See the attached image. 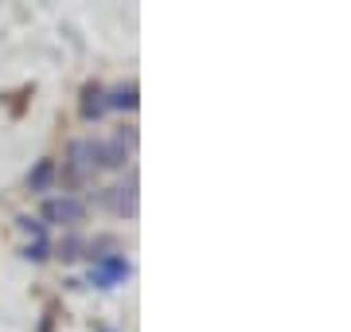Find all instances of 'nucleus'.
<instances>
[{
    "label": "nucleus",
    "mask_w": 351,
    "mask_h": 332,
    "mask_svg": "<svg viewBox=\"0 0 351 332\" xmlns=\"http://www.w3.org/2000/svg\"><path fill=\"white\" fill-rule=\"evenodd\" d=\"M90 172H98L94 168V141H71L66 161H63V184L66 188H78Z\"/></svg>",
    "instance_id": "1"
},
{
    "label": "nucleus",
    "mask_w": 351,
    "mask_h": 332,
    "mask_svg": "<svg viewBox=\"0 0 351 332\" xmlns=\"http://www.w3.org/2000/svg\"><path fill=\"white\" fill-rule=\"evenodd\" d=\"M43 219L47 223H63V227H78L86 219V204L75 200V195H55L43 204Z\"/></svg>",
    "instance_id": "2"
},
{
    "label": "nucleus",
    "mask_w": 351,
    "mask_h": 332,
    "mask_svg": "<svg viewBox=\"0 0 351 332\" xmlns=\"http://www.w3.org/2000/svg\"><path fill=\"white\" fill-rule=\"evenodd\" d=\"M121 278H129L125 254H98V262H94V270H90V281L101 285V289H110V285H117Z\"/></svg>",
    "instance_id": "3"
},
{
    "label": "nucleus",
    "mask_w": 351,
    "mask_h": 332,
    "mask_svg": "<svg viewBox=\"0 0 351 332\" xmlns=\"http://www.w3.org/2000/svg\"><path fill=\"white\" fill-rule=\"evenodd\" d=\"M125 156V141H94V168H121Z\"/></svg>",
    "instance_id": "4"
},
{
    "label": "nucleus",
    "mask_w": 351,
    "mask_h": 332,
    "mask_svg": "<svg viewBox=\"0 0 351 332\" xmlns=\"http://www.w3.org/2000/svg\"><path fill=\"white\" fill-rule=\"evenodd\" d=\"M101 200H106L117 215H133V211H137V180H129L125 188H110Z\"/></svg>",
    "instance_id": "5"
},
{
    "label": "nucleus",
    "mask_w": 351,
    "mask_h": 332,
    "mask_svg": "<svg viewBox=\"0 0 351 332\" xmlns=\"http://www.w3.org/2000/svg\"><path fill=\"white\" fill-rule=\"evenodd\" d=\"M106 110H137V82L113 90L110 98H106Z\"/></svg>",
    "instance_id": "6"
},
{
    "label": "nucleus",
    "mask_w": 351,
    "mask_h": 332,
    "mask_svg": "<svg viewBox=\"0 0 351 332\" xmlns=\"http://www.w3.org/2000/svg\"><path fill=\"white\" fill-rule=\"evenodd\" d=\"M101 114H106V90L86 86L82 90V117H101Z\"/></svg>",
    "instance_id": "7"
},
{
    "label": "nucleus",
    "mask_w": 351,
    "mask_h": 332,
    "mask_svg": "<svg viewBox=\"0 0 351 332\" xmlns=\"http://www.w3.org/2000/svg\"><path fill=\"white\" fill-rule=\"evenodd\" d=\"M51 180H55V161H39V165L32 168V176H27V188H32V192H47Z\"/></svg>",
    "instance_id": "8"
},
{
    "label": "nucleus",
    "mask_w": 351,
    "mask_h": 332,
    "mask_svg": "<svg viewBox=\"0 0 351 332\" xmlns=\"http://www.w3.org/2000/svg\"><path fill=\"white\" fill-rule=\"evenodd\" d=\"M55 254L63 258V262H75V258H82V239H75V235H71V239H63Z\"/></svg>",
    "instance_id": "9"
},
{
    "label": "nucleus",
    "mask_w": 351,
    "mask_h": 332,
    "mask_svg": "<svg viewBox=\"0 0 351 332\" xmlns=\"http://www.w3.org/2000/svg\"><path fill=\"white\" fill-rule=\"evenodd\" d=\"M24 258H32V262H43V258H51V246H47V239H39V243H32L24 250Z\"/></svg>",
    "instance_id": "10"
},
{
    "label": "nucleus",
    "mask_w": 351,
    "mask_h": 332,
    "mask_svg": "<svg viewBox=\"0 0 351 332\" xmlns=\"http://www.w3.org/2000/svg\"><path fill=\"white\" fill-rule=\"evenodd\" d=\"M20 227H24L27 235H36V243H39V239H47V227H43L39 219H32V215H24V219H20Z\"/></svg>",
    "instance_id": "11"
}]
</instances>
